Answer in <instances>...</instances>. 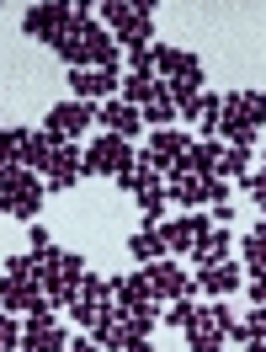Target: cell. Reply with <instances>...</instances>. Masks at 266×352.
I'll list each match as a JSON object with an SVG mask.
<instances>
[{
  "label": "cell",
  "instance_id": "obj_1",
  "mask_svg": "<svg viewBox=\"0 0 266 352\" xmlns=\"http://www.w3.org/2000/svg\"><path fill=\"white\" fill-rule=\"evenodd\" d=\"M117 48H123V43H117L107 27L96 22V16L75 11V27L59 38V48H53V54H59L69 69H117V59H123Z\"/></svg>",
  "mask_w": 266,
  "mask_h": 352
},
{
  "label": "cell",
  "instance_id": "obj_2",
  "mask_svg": "<svg viewBox=\"0 0 266 352\" xmlns=\"http://www.w3.org/2000/svg\"><path fill=\"white\" fill-rule=\"evenodd\" d=\"M266 129V96L261 91H234L223 96V129L219 139H229V150H250Z\"/></svg>",
  "mask_w": 266,
  "mask_h": 352
},
{
  "label": "cell",
  "instance_id": "obj_3",
  "mask_svg": "<svg viewBox=\"0 0 266 352\" xmlns=\"http://www.w3.org/2000/svg\"><path fill=\"white\" fill-rule=\"evenodd\" d=\"M43 192L48 182L38 171H27V166H5L0 171V214L5 219H38V208H43Z\"/></svg>",
  "mask_w": 266,
  "mask_h": 352
},
{
  "label": "cell",
  "instance_id": "obj_4",
  "mask_svg": "<svg viewBox=\"0 0 266 352\" xmlns=\"http://www.w3.org/2000/svg\"><path fill=\"white\" fill-rule=\"evenodd\" d=\"M149 11L155 6H144V0H101V22H107V32L128 54L133 48H149V38H155V16Z\"/></svg>",
  "mask_w": 266,
  "mask_h": 352
},
{
  "label": "cell",
  "instance_id": "obj_5",
  "mask_svg": "<svg viewBox=\"0 0 266 352\" xmlns=\"http://www.w3.org/2000/svg\"><path fill=\"white\" fill-rule=\"evenodd\" d=\"M43 262V288L48 299H53V309H75V299H80V283H86V256H75V251H43L38 256Z\"/></svg>",
  "mask_w": 266,
  "mask_h": 352
},
{
  "label": "cell",
  "instance_id": "obj_6",
  "mask_svg": "<svg viewBox=\"0 0 266 352\" xmlns=\"http://www.w3.org/2000/svg\"><path fill=\"white\" fill-rule=\"evenodd\" d=\"M53 150H59V139H53L48 129H5V133H0V155H5V166L48 171Z\"/></svg>",
  "mask_w": 266,
  "mask_h": 352
},
{
  "label": "cell",
  "instance_id": "obj_7",
  "mask_svg": "<svg viewBox=\"0 0 266 352\" xmlns=\"http://www.w3.org/2000/svg\"><path fill=\"white\" fill-rule=\"evenodd\" d=\"M133 166H138V155H133L128 139H117V133H107V139H90V150H86V176L123 182V176H133Z\"/></svg>",
  "mask_w": 266,
  "mask_h": 352
},
{
  "label": "cell",
  "instance_id": "obj_8",
  "mask_svg": "<svg viewBox=\"0 0 266 352\" xmlns=\"http://www.w3.org/2000/svg\"><path fill=\"white\" fill-rule=\"evenodd\" d=\"M69 27H75V6H64V0H38V6L22 11V32L38 38V43H48V48H59V38H64Z\"/></svg>",
  "mask_w": 266,
  "mask_h": 352
},
{
  "label": "cell",
  "instance_id": "obj_9",
  "mask_svg": "<svg viewBox=\"0 0 266 352\" xmlns=\"http://www.w3.org/2000/svg\"><path fill=\"white\" fill-rule=\"evenodd\" d=\"M112 305H117L123 320H160V315H155V288H149L144 272L117 278V283H112Z\"/></svg>",
  "mask_w": 266,
  "mask_h": 352
},
{
  "label": "cell",
  "instance_id": "obj_10",
  "mask_svg": "<svg viewBox=\"0 0 266 352\" xmlns=\"http://www.w3.org/2000/svg\"><path fill=\"white\" fill-rule=\"evenodd\" d=\"M90 123H96V107H90V102H59V107H48V123H43V129L53 133L59 144H75Z\"/></svg>",
  "mask_w": 266,
  "mask_h": 352
},
{
  "label": "cell",
  "instance_id": "obj_11",
  "mask_svg": "<svg viewBox=\"0 0 266 352\" xmlns=\"http://www.w3.org/2000/svg\"><path fill=\"white\" fill-rule=\"evenodd\" d=\"M144 278L155 288V299H171V305H176V299H192V288H197V278H192L181 262H171V256L155 262V267H144Z\"/></svg>",
  "mask_w": 266,
  "mask_h": 352
},
{
  "label": "cell",
  "instance_id": "obj_12",
  "mask_svg": "<svg viewBox=\"0 0 266 352\" xmlns=\"http://www.w3.org/2000/svg\"><path fill=\"white\" fill-rule=\"evenodd\" d=\"M160 235H165V245L171 251H197L202 241H208V230H213V214H181V219H165V224H155Z\"/></svg>",
  "mask_w": 266,
  "mask_h": 352
},
{
  "label": "cell",
  "instance_id": "obj_13",
  "mask_svg": "<svg viewBox=\"0 0 266 352\" xmlns=\"http://www.w3.org/2000/svg\"><path fill=\"white\" fill-rule=\"evenodd\" d=\"M22 352H69V336H64V326L53 320V309H43V315H27Z\"/></svg>",
  "mask_w": 266,
  "mask_h": 352
},
{
  "label": "cell",
  "instance_id": "obj_14",
  "mask_svg": "<svg viewBox=\"0 0 266 352\" xmlns=\"http://www.w3.org/2000/svg\"><path fill=\"white\" fill-rule=\"evenodd\" d=\"M160 75H165V86H202V59L192 48L160 43Z\"/></svg>",
  "mask_w": 266,
  "mask_h": 352
},
{
  "label": "cell",
  "instance_id": "obj_15",
  "mask_svg": "<svg viewBox=\"0 0 266 352\" xmlns=\"http://www.w3.org/2000/svg\"><path fill=\"white\" fill-rule=\"evenodd\" d=\"M186 150H192V139H186L181 129H155V133H149V150H144V155H149L160 171L171 176L181 160H186Z\"/></svg>",
  "mask_w": 266,
  "mask_h": 352
},
{
  "label": "cell",
  "instance_id": "obj_16",
  "mask_svg": "<svg viewBox=\"0 0 266 352\" xmlns=\"http://www.w3.org/2000/svg\"><path fill=\"white\" fill-rule=\"evenodd\" d=\"M96 118H101V129H107V133L128 139V144L144 133V112L133 107V102H101V107H96Z\"/></svg>",
  "mask_w": 266,
  "mask_h": 352
},
{
  "label": "cell",
  "instance_id": "obj_17",
  "mask_svg": "<svg viewBox=\"0 0 266 352\" xmlns=\"http://www.w3.org/2000/svg\"><path fill=\"white\" fill-rule=\"evenodd\" d=\"M69 91L90 102V96H117L123 91V75L117 69H69Z\"/></svg>",
  "mask_w": 266,
  "mask_h": 352
},
{
  "label": "cell",
  "instance_id": "obj_18",
  "mask_svg": "<svg viewBox=\"0 0 266 352\" xmlns=\"http://www.w3.org/2000/svg\"><path fill=\"white\" fill-rule=\"evenodd\" d=\"M80 176H86V155L75 150V144H59L53 160H48V171H43V182L48 187H75Z\"/></svg>",
  "mask_w": 266,
  "mask_h": 352
},
{
  "label": "cell",
  "instance_id": "obj_19",
  "mask_svg": "<svg viewBox=\"0 0 266 352\" xmlns=\"http://www.w3.org/2000/svg\"><path fill=\"white\" fill-rule=\"evenodd\" d=\"M223 139H192V150H186V171H197V176H219L223 166Z\"/></svg>",
  "mask_w": 266,
  "mask_h": 352
},
{
  "label": "cell",
  "instance_id": "obj_20",
  "mask_svg": "<svg viewBox=\"0 0 266 352\" xmlns=\"http://www.w3.org/2000/svg\"><path fill=\"white\" fill-rule=\"evenodd\" d=\"M240 278H245V272L234 262H213V267H202V272H197V288H208V294H219V299H223V294L240 288Z\"/></svg>",
  "mask_w": 266,
  "mask_h": 352
},
{
  "label": "cell",
  "instance_id": "obj_21",
  "mask_svg": "<svg viewBox=\"0 0 266 352\" xmlns=\"http://www.w3.org/2000/svg\"><path fill=\"white\" fill-rule=\"evenodd\" d=\"M128 251H133V262H144V267H155V262H165V256H171L165 235H160V230H149V224H144V230L128 241Z\"/></svg>",
  "mask_w": 266,
  "mask_h": 352
},
{
  "label": "cell",
  "instance_id": "obj_22",
  "mask_svg": "<svg viewBox=\"0 0 266 352\" xmlns=\"http://www.w3.org/2000/svg\"><path fill=\"white\" fill-rule=\"evenodd\" d=\"M192 262H197V267L229 262V230H219V224H213V230H208V241H202L197 251H192Z\"/></svg>",
  "mask_w": 266,
  "mask_h": 352
},
{
  "label": "cell",
  "instance_id": "obj_23",
  "mask_svg": "<svg viewBox=\"0 0 266 352\" xmlns=\"http://www.w3.org/2000/svg\"><path fill=\"white\" fill-rule=\"evenodd\" d=\"M171 118H176V102H171V86L160 80V91L149 96V107H144V123H155V129H171Z\"/></svg>",
  "mask_w": 266,
  "mask_h": 352
},
{
  "label": "cell",
  "instance_id": "obj_24",
  "mask_svg": "<svg viewBox=\"0 0 266 352\" xmlns=\"http://www.w3.org/2000/svg\"><path fill=\"white\" fill-rule=\"evenodd\" d=\"M155 91H160V80H155V75H128V80H123V102H133V107L144 112Z\"/></svg>",
  "mask_w": 266,
  "mask_h": 352
},
{
  "label": "cell",
  "instance_id": "obj_25",
  "mask_svg": "<svg viewBox=\"0 0 266 352\" xmlns=\"http://www.w3.org/2000/svg\"><path fill=\"white\" fill-rule=\"evenodd\" d=\"M219 176L223 182H250V150H223Z\"/></svg>",
  "mask_w": 266,
  "mask_h": 352
},
{
  "label": "cell",
  "instance_id": "obj_26",
  "mask_svg": "<svg viewBox=\"0 0 266 352\" xmlns=\"http://www.w3.org/2000/svg\"><path fill=\"white\" fill-rule=\"evenodd\" d=\"M197 315H202V309L192 305V299H176V305L165 309V326H176V331H192V326H197Z\"/></svg>",
  "mask_w": 266,
  "mask_h": 352
},
{
  "label": "cell",
  "instance_id": "obj_27",
  "mask_svg": "<svg viewBox=\"0 0 266 352\" xmlns=\"http://www.w3.org/2000/svg\"><path fill=\"white\" fill-rule=\"evenodd\" d=\"M245 267H250V278L266 272V235H250V241H245Z\"/></svg>",
  "mask_w": 266,
  "mask_h": 352
},
{
  "label": "cell",
  "instance_id": "obj_28",
  "mask_svg": "<svg viewBox=\"0 0 266 352\" xmlns=\"http://www.w3.org/2000/svg\"><path fill=\"white\" fill-rule=\"evenodd\" d=\"M80 299H101V305H107V299H112V283H107V278H96V272H86V283H80Z\"/></svg>",
  "mask_w": 266,
  "mask_h": 352
},
{
  "label": "cell",
  "instance_id": "obj_29",
  "mask_svg": "<svg viewBox=\"0 0 266 352\" xmlns=\"http://www.w3.org/2000/svg\"><path fill=\"white\" fill-rule=\"evenodd\" d=\"M0 352H22V331H16V315L0 320Z\"/></svg>",
  "mask_w": 266,
  "mask_h": 352
},
{
  "label": "cell",
  "instance_id": "obj_30",
  "mask_svg": "<svg viewBox=\"0 0 266 352\" xmlns=\"http://www.w3.org/2000/svg\"><path fill=\"white\" fill-rule=\"evenodd\" d=\"M256 336H266V309H261V305L250 309V320L240 326V342H256Z\"/></svg>",
  "mask_w": 266,
  "mask_h": 352
},
{
  "label": "cell",
  "instance_id": "obj_31",
  "mask_svg": "<svg viewBox=\"0 0 266 352\" xmlns=\"http://www.w3.org/2000/svg\"><path fill=\"white\" fill-rule=\"evenodd\" d=\"M27 241H32V256H43V251H53V241H48V230H43V224H32V235H27Z\"/></svg>",
  "mask_w": 266,
  "mask_h": 352
},
{
  "label": "cell",
  "instance_id": "obj_32",
  "mask_svg": "<svg viewBox=\"0 0 266 352\" xmlns=\"http://www.w3.org/2000/svg\"><path fill=\"white\" fill-rule=\"evenodd\" d=\"M213 224H219V230H229V224H234V208H229V203H213Z\"/></svg>",
  "mask_w": 266,
  "mask_h": 352
},
{
  "label": "cell",
  "instance_id": "obj_33",
  "mask_svg": "<svg viewBox=\"0 0 266 352\" xmlns=\"http://www.w3.org/2000/svg\"><path fill=\"white\" fill-rule=\"evenodd\" d=\"M250 299L266 309V272H256V278H250Z\"/></svg>",
  "mask_w": 266,
  "mask_h": 352
},
{
  "label": "cell",
  "instance_id": "obj_34",
  "mask_svg": "<svg viewBox=\"0 0 266 352\" xmlns=\"http://www.w3.org/2000/svg\"><path fill=\"white\" fill-rule=\"evenodd\" d=\"M69 352H107V347H101V342H90V336H86V342H69Z\"/></svg>",
  "mask_w": 266,
  "mask_h": 352
},
{
  "label": "cell",
  "instance_id": "obj_35",
  "mask_svg": "<svg viewBox=\"0 0 266 352\" xmlns=\"http://www.w3.org/2000/svg\"><path fill=\"white\" fill-rule=\"evenodd\" d=\"M245 352H266V336H256V342H245Z\"/></svg>",
  "mask_w": 266,
  "mask_h": 352
},
{
  "label": "cell",
  "instance_id": "obj_36",
  "mask_svg": "<svg viewBox=\"0 0 266 352\" xmlns=\"http://www.w3.org/2000/svg\"><path fill=\"white\" fill-rule=\"evenodd\" d=\"M133 352H155V347H149V342H138V347H133Z\"/></svg>",
  "mask_w": 266,
  "mask_h": 352
}]
</instances>
